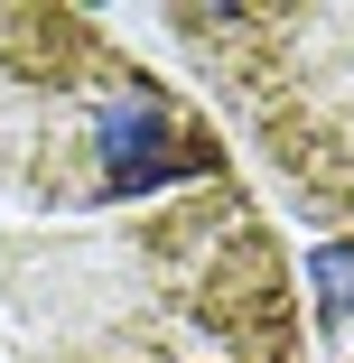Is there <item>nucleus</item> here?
<instances>
[{
  "mask_svg": "<svg viewBox=\"0 0 354 363\" xmlns=\"http://www.w3.org/2000/svg\"><path fill=\"white\" fill-rule=\"evenodd\" d=\"M0 363H308L299 261L215 103L47 0H0Z\"/></svg>",
  "mask_w": 354,
  "mask_h": 363,
  "instance_id": "1",
  "label": "nucleus"
},
{
  "mask_svg": "<svg viewBox=\"0 0 354 363\" xmlns=\"http://www.w3.org/2000/svg\"><path fill=\"white\" fill-rule=\"evenodd\" d=\"M196 84L215 94V121L252 140V159L289 186L317 224L354 242V0L317 10H150Z\"/></svg>",
  "mask_w": 354,
  "mask_h": 363,
  "instance_id": "2",
  "label": "nucleus"
}]
</instances>
